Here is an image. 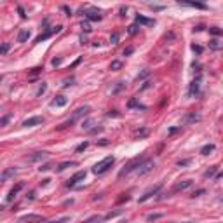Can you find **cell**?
Instances as JSON below:
<instances>
[{
    "label": "cell",
    "mask_w": 223,
    "mask_h": 223,
    "mask_svg": "<svg viewBox=\"0 0 223 223\" xmlns=\"http://www.w3.org/2000/svg\"><path fill=\"white\" fill-rule=\"evenodd\" d=\"M145 159H147L145 155H140V157L132 159L131 162H127L124 169H120V171H119V178H124V176H127V174H131L132 171H138V167L141 166V162H143Z\"/></svg>",
    "instance_id": "obj_1"
},
{
    "label": "cell",
    "mask_w": 223,
    "mask_h": 223,
    "mask_svg": "<svg viewBox=\"0 0 223 223\" xmlns=\"http://www.w3.org/2000/svg\"><path fill=\"white\" fill-rule=\"evenodd\" d=\"M113 162H115V157H113V155H108V157H105L103 160H99L98 164L92 167V173H94V174H103V173H107L108 169L113 166Z\"/></svg>",
    "instance_id": "obj_2"
},
{
    "label": "cell",
    "mask_w": 223,
    "mask_h": 223,
    "mask_svg": "<svg viewBox=\"0 0 223 223\" xmlns=\"http://www.w3.org/2000/svg\"><path fill=\"white\" fill-rule=\"evenodd\" d=\"M160 188H162V183H159V185H155V187H150L148 190L145 192L143 195H141L140 199H138V202H145V200H148L150 197H153V195H157L159 192H160Z\"/></svg>",
    "instance_id": "obj_3"
},
{
    "label": "cell",
    "mask_w": 223,
    "mask_h": 223,
    "mask_svg": "<svg viewBox=\"0 0 223 223\" xmlns=\"http://www.w3.org/2000/svg\"><path fill=\"white\" fill-rule=\"evenodd\" d=\"M89 112H91V107H79L77 110H75L73 113H72V117H70V120H73V122H77L79 119H82V117L89 115Z\"/></svg>",
    "instance_id": "obj_4"
},
{
    "label": "cell",
    "mask_w": 223,
    "mask_h": 223,
    "mask_svg": "<svg viewBox=\"0 0 223 223\" xmlns=\"http://www.w3.org/2000/svg\"><path fill=\"white\" fill-rule=\"evenodd\" d=\"M153 166H155V164H153V160H152V159H145V160L141 162V166L138 167V174H140V176H143V174L150 173V171L153 169Z\"/></svg>",
    "instance_id": "obj_5"
},
{
    "label": "cell",
    "mask_w": 223,
    "mask_h": 223,
    "mask_svg": "<svg viewBox=\"0 0 223 223\" xmlns=\"http://www.w3.org/2000/svg\"><path fill=\"white\" fill-rule=\"evenodd\" d=\"M84 178H85V171H77V173H75L73 176L66 181V187H68V188H72V187H75L79 181H82Z\"/></svg>",
    "instance_id": "obj_6"
},
{
    "label": "cell",
    "mask_w": 223,
    "mask_h": 223,
    "mask_svg": "<svg viewBox=\"0 0 223 223\" xmlns=\"http://www.w3.org/2000/svg\"><path fill=\"white\" fill-rule=\"evenodd\" d=\"M23 188H25V183H23V181H19L16 187H12V188L9 190V194H7V202H12L14 197L19 194V190H23Z\"/></svg>",
    "instance_id": "obj_7"
},
{
    "label": "cell",
    "mask_w": 223,
    "mask_h": 223,
    "mask_svg": "<svg viewBox=\"0 0 223 223\" xmlns=\"http://www.w3.org/2000/svg\"><path fill=\"white\" fill-rule=\"evenodd\" d=\"M42 122H44V119L42 117H30V119H26V120H23V127H35V125H40Z\"/></svg>",
    "instance_id": "obj_8"
},
{
    "label": "cell",
    "mask_w": 223,
    "mask_h": 223,
    "mask_svg": "<svg viewBox=\"0 0 223 223\" xmlns=\"http://www.w3.org/2000/svg\"><path fill=\"white\" fill-rule=\"evenodd\" d=\"M85 19H87V21H101V19H103V14H101L99 11H96V9H91V11L85 12Z\"/></svg>",
    "instance_id": "obj_9"
},
{
    "label": "cell",
    "mask_w": 223,
    "mask_h": 223,
    "mask_svg": "<svg viewBox=\"0 0 223 223\" xmlns=\"http://www.w3.org/2000/svg\"><path fill=\"white\" fill-rule=\"evenodd\" d=\"M199 120H200V115L195 113V112H188V113H185V117H183V122L185 124H195Z\"/></svg>",
    "instance_id": "obj_10"
},
{
    "label": "cell",
    "mask_w": 223,
    "mask_h": 223,
    "mask_svg": "<svg viewBox=\"0 0 223 223\" xmlns=\"http://www.w3.org/2000/svg\"><path fill=\"white\" fill-rule=\"evenodd\" d=\"M192 185H194V181H192V180H185V181H178L176 185H174V192H183V190H187V188H190Z\"/></svg>",
    "instance_id": "obj_11"
},
{
    "label": "cell",
    "mask_w": 223,
    "mask_h": 223,
    "mask_svg": "<svg viewBox=\"0 0 223 223\" xmlns=\"http://www.w3.org/2000/svg\"><path fill=\"white\" fill-rule=\"evenodd\" d=\"M136 25H145V26H153L155 25V19H148V17L136 14Z\"/></svg>",
    "instance_id": "obj_12"
},
{
    "label": "cell",
    "mask_w": 223,
    "mask_h": 223,
    "mask_svg": "<svg viewBox=\"0 0 223 223\" xmlns=\"http://www.w3.org/2000/svg\"><path fill=\"white\" fill-rule=\"evenodd\" d=\"M47 157V152H35L33 155H30V157H26V160L28 162H39V160H42V159Z\"/></svg>",
    "instance_id": "obj_13"
},
{
    "label": "cell",
    "mask_w": 223,
    "mask_h": 223,
    "mask_svg": "<svg viewBox=\"0 0 223 223\" xmlns=\"http://www.w3.org/2000/svg\"><path fill=\"white\" fill-rule=\"evenodd\" d=\"M16 171H17L16 167H7L4 173L0 174V181H7L11 176H14V174H16Z\"/></svg>",
    "instance_id": "obj_14"
},
{
    "label": "cell",
    "mask_w": 223,
    "mask_h": 223,
    "mask_svg": "<svg viewBox=\"0 0 223 223\" xmlns=\"http://www.w3.org/2000/svg\"><path fill=\"white\" fill-rule=\"evenodd\" d=\"M42 216L40 215H25L21 216V220H19V223H30V221H40Z\"/></svg>",
    "instance_id": "obj_15"
},
{
    "label": "cell",
    "mask_w": 223,
    "mask_h": 223,
    "mask_svg": "<svg viewBox=\"0 0 223 223\" xmlns=\"http://www.w3.org/2000/svg\"><path fill=\"white\" fill-rule=\"evenodd\" d=\"M199 85H200V77H197V79L190 84V87H188V94H190V96H195L199 92Z\"/></svg>",
    "instance_id": "obj_16"
},
{
    "label": "cell",
    "mask_w": 223,
    "mask_h": 223,
    "mask_svg": "<svg viewBox=\"0 0 223 223\" xmlns=\"http://www.w3.org/2000/svg\"><path fill=\"white\" fill-rule=\"evenodd\" d=\"M223 47V42L220 39H211L209 40V49L211 51H220Z\"/></svg>",
    "instance_id": "obj_17"
},
{
    "label": "cell",
    "mask_w": 223,
    "mask_h": 223,
    "mask_svg": "<svg viewBox=\"0 0 223 223\" xmlns=\"http://www.w3.org/2000/svg\"><path fill=\"white\" fill-rule=\"evenodd\" d=\"M178 4H180V5H188V7H195V9H202V11L207 9L206 4H199V2H181V0H180Z\"/></svg>",
    "instance_id": "obj_18"
},
{
    "label": "cell",
    "mask_w": 223,
    "mask_h": 223,
    "mask_svg": "<svg viewBox=\"0 0 223 223\" xmlns=\"http://www.w3.org/2000/svg\"><path fill=\"white\" fill-rule=\"evenodd\" d=\"M30 37H32L30 30H21V32L17 33V42H26Z\"/></svg>",
    "instance_id": "obj_19"
},
{
    "label": "cell",
    "mask_w": 223,
    "mask_h": 223,
    "mask_svg": "<svg viewBox=\"0 0 223 223\" xmlns=\"http://www.w3.org/2000/svg\"><path fill=\"white\" fill-rule=\"evenodd\" d=\"M52 35H54V33H52V28H51V30H47L45 33H40V35L35 39V42H37V44H39V42H44V40H47L49 37H52Z\"/></svg>",
    "instance_id": "obj_20"
},
{
    "label": "cell",
    "mask_w": 223,
    "mask_h": 223,
    "mask_svg": "<svg viewBox=\"0 0 223 223\" xmlns=\"http://www.w3.org/2000/svg\"><path fill=\"white\" fill-rule=\"evenodd\" d=\"M127 108H138V110H147V107L140 105V103H138V99H134V98L127 101Z\"/></svg>",
    "instance_id": "obj_21"
},
{
    "label": "cell",
    "mask_w": 223,
    "mask_h": 223,
    "mask_svg": "<svg viewBox=\"0 0 223 223\" xmlns=\"http://www.w3.org/2000/svg\"><path fill=\"white\" fill-rule=\"evenodd\" d=\"M73 166H77V162H73V160H70V162H61V164L56 167V171L61 173V171H65V169H68V167H73Z\"/></svg>",
    "instance_id": "obj_22"
},
{
    "label": "cell",
    "mask_w": 223,
    "mask_h": 223,
    "mask_svg": "<svg viewBox=\"0 0 223 223\" xmlns=\"http://www.w3.org/2000/svg\"><path fill=\"white\" fill-rule=\"evenodd\" d=\"M215 148H216V147L213 145V143H207V145H204V147L200 148V153H202V155H209Z\"/></svg>",
    "instance_id": "obj_23"
},
{
    "label": "cell",
    "mask_w": 223,
    "mask_h": 223,
    "mask_svg": "<svg viewBox=\"0 0 223 223\" xmlns=\"http://www.w3.org/2000/svg\"><path fill=\"white\" fill-rule=\"evenodd\" d=\"M66 103H68V99H66L65 96H56V99L52 101V105H54V107H65Z\"/></svg>",
    "instance_id": "obj_24"
},
{
    "label": "cell",
    "mask_w": 223,
    "mask_h": 223,
    "mask_svg": "<svg viewBox=\"0 0 223 223\" xmlns=\"http://www.w3.org/2000/svg\"><path fill=\"white\" fill-rule=\"evenodd\" d=\"M122 215V209H117V211H110L108 215L103 216V221H107V220H112V218H115V216Z\"/></svg>",
    "instance_id": "obj_25"
},
{
    "label": "cell",
    "mask_w": 223,
    "mask_h": 223,
    "mask_svg": "<svg viewBox=\"0 0 223 223\" xmlns=\"http://www.w3.org/2000/svg\"><path fill=\"white\" fill-rule=\"evenodd\" d=\"M101 221H103V216L99 215H94L91 218H87V220H84V223H101Z\"/></svg>",
    "instance_id": "obj_26"
},
{
    "label": "cell",
    "mask_w": 223,
    "mask_h": 223,
    "mask_svg": "<svg viewBox=\"0 0 223 223\" xmlns=\"http://www.w3.org/2000/svg\"><path fill=\"white\" fill-rule=\"evenodd\" d=\"M216 171H218V166H211L206 173H204V178H213V176L216 174Z\"/></svg>",
    "instance_id": "obj_27"
},
{
    "label": "cell",
    "mask_w": 223,
    "mask_h": 223,
    "mask_svg": "<svg viewBox=\"0 0 223 223\" xmlns=\"http://www.w3.org/2000/svg\"><path fill=\"white\" fill-rule=\"evenodd\" d=\"M209 33H211V35H215V39H216V37H220V35H221V28H218V26H211V28H209Z\"/></svg>",
    "instance_id": "obj_28"
},
{
    "label": "cell",
    "mask_w": 223,
    "mask_h": 223,
    "mask_svg": "<svg viewBox=\"0 0 223 223\" xmlns=\"http://www.w3.org/2000/svg\"><path fill=\"white\" fill-rule=\"evenodd\" d=\"M138 32H140V26L138 25H131L129 28H127V33H129V35H136Z\"/></svg>",
    "instance_id": "obj_29"
},
{
    "label": "cell",
    "mask_w": 223,
    "mask_h": 223,
    "mask_svg": "<svg viewBox=\"0 0 223 223\" xmlns=\"http://www.w3.org/2000/svg\"><path fill=\"white\" fill-rule=\"evenodd\" d=\"M87 147H89V143H87V141H84V143H80V145L75 148V152H77V153H80V152H84V150L87 148Z\"/></svg>",
    "instance_id": "obj_30"
},
{
    "label": "cell",
    "mask_w": 223,
    "mask_h": 223,
    "mask_svg": "<svg viewBox=\"0 0 223 223\" xmlns=\"http://www.w3.org/2000/svg\"><path fill=\"white\" fill-rule=\"evenodd\" d=\"M120 68H122V61H112L110 70H120Z\"/></svg>",
    "instance_id": "obj_31"
},
{
    "label": "cell",
    "mask_w": 223,
    "mask_h": 223,
    "mask_svg": "<svg viewBox=\"0 0 223 223\" xmlns=\"http://www.w3.org/2000/svg\"><path fill=\"white\" fill-rule=\"evenodd\" d=\"M80 28H82L84 32H87V33H89V32L92 30L91 25H89V21H82V23H80Z\"/></svg>",
    "instance_id": "obj_32"
},
{
    "label": "cell",
    "mask_w": 223,
    "mask_h": 223,
    "mask_svg": "<svg viewBox=\"0 0 223 223\" xmlns=\"http://www.w3.org/2000/svg\"><path fill=\"white\" fill-rule=\"evenodd\" d=\"M159 218H162V213H155V215H148V216H147L148 221H155V220H159Z\"/></svg>",
    "instance_id": "obj_33"
},
{
    "label": "cell",
    "mask_w": 223,
    "mask_h": 223,
    "mask_svg": "<svg viewBox=\"0 0 223 223\" xmlns=\"http://www.w3.org/2000/svg\"><path fill=\"white\" fill-rule=\"evenodd\" d=\"M45 89H47V84L42 82V84H40V87H39V91H37V96H42V94L45 92Z\"/></svg>",
    "instance_id": "obj_34"
},
{
    "label": "cell",
    "mask_w": 223,
    "mask_h": 223,
    "mask_svg": "<svg viewBox=\"0 0 223 223\" xmlns=\"http://www.w3.org/2000/svg\"><path fill=\"white\" fill-rule=\"evenodd\" d=\"M11 117H12L11 113H7L5 117H2V119H0V125H7V124H9V120H11Z\"/></svg>",
    "instance_id": "obj_35"
},
{
    "label": "cell",
    "mask_w": 223,
    "mask_h": 223,
    "mask_svg": "<svg viewBox=\"0 0 223 223\" xmlns=\"http://www.w3.org/2000/svg\"><path fill=\"white\" fill-rule=\"evenodd\" d=\"M9 49H11V45H9V44H2V45H0V54H7Z\"/></svg>",
    "instance_id": "obj_36"
},
{
    "label": "cell",
    "mask_w": 223,
    "mask_h": 223,
    "mask_svg": "<svg viewBox=\"0 0 223 223\" xmlns=\"http://www.w3.org/2000/svg\"><path fill=\"white\" fill-rule=\"evenodd\" d=\"M147 134H148V131H147V129H141V131L134 132V138H143V136H147Z\"/></svg>",
    "instance_id": "obj_37"
},
{
    "label": "cell",
    "mask_w": 223,
    "mask_h": 223,
    "mask_svg": "<svg viewBox=\"0 0 223 223\" xmlns=\"http://www.w3.org/2000/svg\"><path fill=\"white\" fill-rule=\"evenodd\" d=\"M70 221V216H63V218H59V220H52L49 223H68Z\"/></svg>",
    "instance_id": "obj_38"
},
{
    "label": "cell",
    "mask_w": 223,
    "mask_h": 223,
    "mask_svg": "<svg viewBox=\"0 0 223 223\" xmlns=\"http://www.w3.org/2000/svg\"><path fill=\"white\" fill-rule=\"evenodd\" d=\"M204 194H206V190H204V188H199V190H195L194 194H192L190 197L195 199V197H200V195H204Z\"/></svg>",
    "instance_id": "obj_39"
},
{
    "label": "cell",
    "mask_w": 223,
    "mask_h": 223,
    "mask_svg": "<svg viewBox=\"0 0 223 223\" xmlns=\"http://www.w3.org/2000/svg\"><path fill=\"white\" fill-rule=\"evenodd\" d=\"M129 195H127V194H122V197H119L117 199V204H122V202H127V200H129Z\"/></svg>",
    "instance_id": "obj_40"
},
{
    "label": "cell",
    "mask_w": 223,
    "mask_h": 223,
    "mask_svg": "<svg viewBox=\"0 0 223 223\" xmlns=\"http://www.w3.org/2000/svg\"><path fill=\"white\" fill-rule=\"evenodd\" d=\"M110 42H112L113 45H115V44H119V33H117V32L112 33V37H110Z\"/></svg>",
    "instance_id": "obj_41"
},
{
    "label": "cell",
    "mask_w": 223,
    "mask_h": 223,
    "mask_svg": "<svg viewBox=\"0 0 223 223\" xmlns=\"http://www.w3.org/2000/svg\"><path fill=\"white\" fill-rule=\"evenodd\" d=\"M61 11H63V12H65V14H66L68 17H70L72 14H73V12H72V9L68 7V5H61Z\"/></svg>",
    "instance_id": "obj_42"
},
{
    "label": "cell",
    "mask_w": 223,
    "mask_h": 223,
    "mask_svg": "<svg viewBox=\"0 0 223 223\" xmlns=\"http://www.w3.org/2000/svg\"><path fill=\"white\" fill-rule=\"evenodd\" d=\"M92 125V120L89 119V120H85V122H82V129H85V131H89Z\"/></svg>",
    "instance_id": "obj_43"
},
{
    "label": "cell",
    "mask_w": 223,
    "mask_h": 223,
    "mask_svg": "<svg viewBox=\"0 0 223 223\" xmlns=\"http://www.w3.org/2000/svg\"><path fill=\"white\" fill-rule=\"evenodd\" d=\"M17 12H19V17H21V19H26V12L21 5H17Z\"/></svg>",
    "instance_id": "obj_44"
},
{
    "label": "cell",
    "mask_w": 223,
    "mask_h": 223,
    "mask_svg": "<svg viewBox=\"0 0 223 223\" xmlns=\"http://www.w3.org/2000/svg\"><path fill=\"white\" fill-rule=\"evenodd\" d=\"M190 162H192L190 159H183V160H178V166H180V167H185V166H188Z\"/></svg>",
    "instance_id": "obj_45"
},
{
    "label": "cell",
    "mask_w": 223,
    "mask_h": 223,
    "mask_svg": "<svg viewBox=\"0 0 223 223\" xmlns=\"http://www.w3.org/2000/svg\"><path fill=\"white\" fill-rule=\"evenodd\" d=\"M120 115H122V113L117 112V110H110V112L107 113V117H120Z\"/></svg>",
    "instance_id": "obj_46"
},
{
    "label": "cell",
    "mask_w": 223,
    "mask_h": 223,
    "mask_svg": "<svg viewBox=\"0 0 223 223\" xmlns=\"http://www.w3.org/2000/svg\"><path fill=\"white\" fill-rule=\"evenodd\" d=\"M192 51H194V52H197V54H200V52H202V47H200V45H197V44H192Z\"/></svg>",
    "instance_id": "obj_47"
},
{
    "label": "cell",
    "mask_w": 223,
    "mask_h": 223,
    "mask_svg": "<svg viewBox=\"0 0 223 223\" xmlns=\"http://www.w3.org/2000/svg\"><path fill=\"white\" fill-rule=\"evenodd\" d=\"M99 131H103V127H99V125H98V127H91V129H89L87 132H91V134H96V132H99Z\"/></svg>",
    "instance_id": "obj_48"
},
{
    "label": "cell",
    "mask_w": 223,
    "mask_h": 223,
    "mask_svg": "<svg viewBox=\"0 0 223 223\" xmlns=\"http://www.w3.org/2000/svg\"><path fill=\"white\" fill-rule=\"evenodd\" d=\"M148 7L153 9V11H164V5H153V4H150Z\"/></svg>",
    "instance_id": "obj_49"
},
{
    "label": "cell",
    "mask_w": 223,
    "mask_h": 223,
    "mask_svg": "<svg viewBox=\"0 0 223 223\" xmlns=\"http://www.w3.org/2000/svg\"><path fill=\"white\" fill-rule=\"evenodd\" d=\"M132 52H134V47H127V49H124V56H131Z\"/></svg>",
    "instance_id": "obj_50"
},
{
    "label": "cell",
    "mask_w": 223,
    "mask_h": 223,
    "mask_svg": "<svg viewBox=\"0 0 223 223\" xmlns=\"http://www.w3.org/2000/svg\"><path fill=\"white\" fill-rule=\"evenodd\" d=\"M73 80H75L73 77H70V79H66V80H65V84H63V85H65V87H68V85H72V84H73Z\"/></svg>",
    "instance_id": "obj_51"
},
{
    "label": "cell",
    "mask_w": 223,
    "mask_h": 223,
    "mask_svg": "<svg viewBox=\"0 0 223 223\" xmlns=\"http://www.w3.org/2000/svg\"><path fill=\"white\" fill-rule=\"evenodd\" d=\"M98 145H101V147H107V145H110V141H108V140H99Z\"/></svg>",
    "instance_id": "obj_52"
},
{
    "label": "cell",
    "mask_w": 223,
    "mask_h": 223,
    "mask_svg": "<svg viewBox=\"0 0 223 223\" xmlns=\"http://www.w3.org/2000/svg\"><path fill=\"white\" fill-rule=\"evenodd\" d=\"M58 65H61V58H54L52 59V66H58Z\"/></svg>",
    "instance_id": "obj_53"
},
{
    "label": "cell",
    "mask_w": 223,
    "mask_h": 223,
    "mask_svg": "<svg viewBox=\"0 0 223 223\" xmlns=\"http://www.w3.org/2000/svg\"><path fill=\"white\" fill-rule=\"evenodd\" d=\"M204 28H206V26H204V25H197V26H195V28H194V32H202Z\"/></svg>",
    "instance_id": "obj_54"
},
{
    "label": "cell",
    "mask_w": 223,
    "mask_h": 223,
    "mask_svg": "<svg viewBox=\"0 0 223 223\" xmlns=\"http://www.w3.org/2000/svg\"><path fill=\"white\" fill-rule=\"evenodd\" d=\"M51 167H52L51 164H45V166H42V167H39V169H40V171H49Z\"/></svg>",
    "instance_id": "obj_55"
},
{
    "label": "cell",
    "mask_w": 223,
    "mask_h": 223,
    "mask_svg": "<svg viewBox=\"0 0 223 223\" xmlns=\"http://www.w3.org/2000/svg\"><path fill=\"white\" fill-rule=\"evenodd\" d=\"M125 12H127V5H122L120 7V16H125Z\"/></svg>",
    "instance_id": "obj_56"
},
{
    "label": "cell",
    "mask_w": 223,
    "mask_h": 223,
    "mask_svg": "<svg viewBox=\"0 0 223 223\" xmlns=\"http://www.w3.org/2000/svg\"><path fill=\"white\" fill-rule=\"evenodd\" d=\"M49 181H51L49 178H45V180H42V187H45V185H49Z\"/></svg>",
    "instance_id": "obj_57"
},
{
    "label": "cell",
    "mask_w": 223,
    "mask_h": 223,
    "mask_svg": "<svg viewBox=\"0 0 223 223\" xmlns=\"http://www.w3.org/2000/svg\"><path fill=\"white\" fill-rule=\"evenodd\" d=\"M178 129H180V127H171V129H169V134H173V132H176Z\"/></svg>",
    "instance_id": "obj_58"
},
{
    "label": "cell",
    "mask_w": 223,
    "mask_h": 223,
    "mask_svg": "<svg viewBox=\"0 0 223 223\" xmlns=\"http://www.w3.org/2000/svg\"><path fill=\"white\" fill-rule=\"evenodd\" d=\"M2 209H4V206H0V211H2Z\"/></svg>",
    "instance_id": "obj_59"
},
{
    "label": "cell",
    "mask_w": 223,
    "mask_h": 223,
    "mask_svg": "<svg viewBox=\"0 0 223 223\" xmlns=\"http://www.w3.org/2000/svg\"><path fill=\"white\" fill-rule=\"evenodd\" d=\"M120 223H127V221H120Z\"/></svg>",
    "instance_id": "obj_60"
},
{
    "label": "cell",
    "mask_w": 223,
    "mask_h": 223,
    "mask_svg": "<svg viewBox=\"0 0 223 223\" xmlns=\"http://www.w3.org/2000/svg\"><path fill=\"white\" fill-rule=\"evenodd\" d=\"M0 82H2V77H0Z\"/></svg>",
    "instance_id": "obj_61"
},
{
    "label": "cell",
    "mask_w": 223,
    "mask_h": 223,
    "mask_svg": "<svg viewBox=\"0 0 223 223\" xmlns=\"http://www.w3.org/2000/svg\"><path fill=\"white\" fill-rule=\"evenodd\" d=\"M187 223H190V221H187Z\"/></svg>",
    "instance_id": "obj_62"
}]
</instances>
